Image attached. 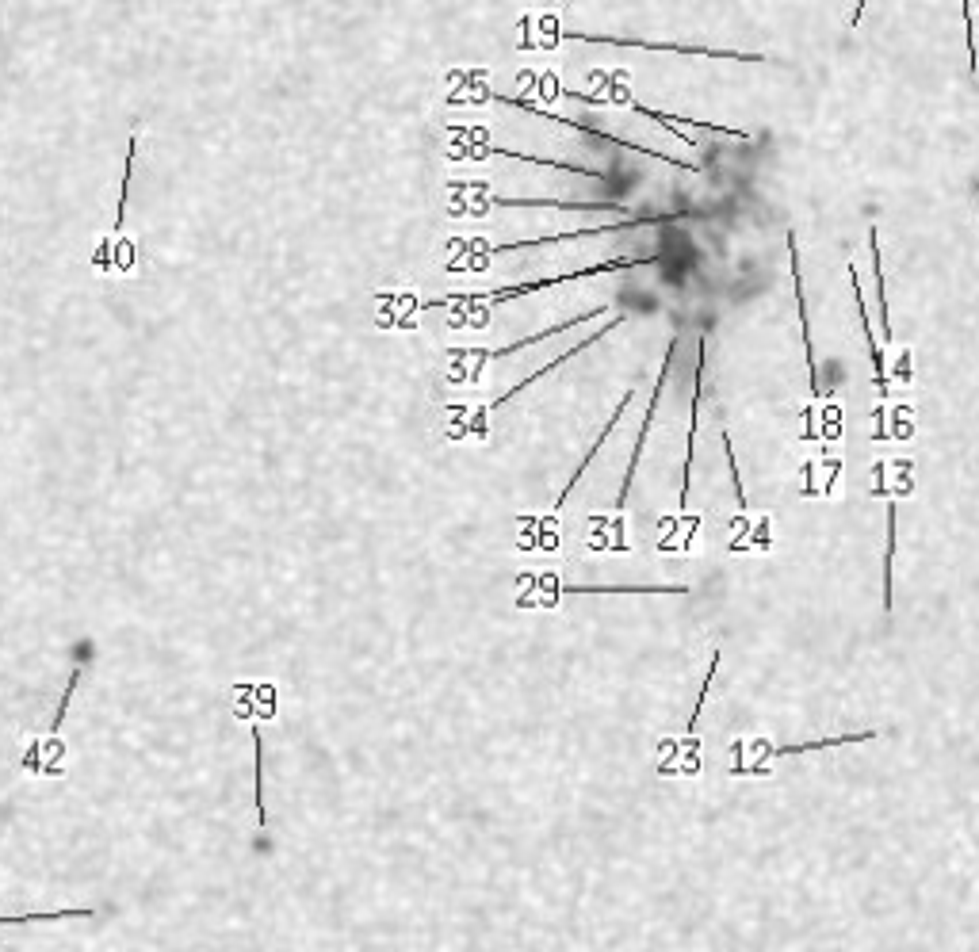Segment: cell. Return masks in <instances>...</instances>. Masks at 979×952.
<instances>
[{
  "mask_svg": "<svg viewBox=\"0 0 979 952\" xmlns=\"http://www.w3.org/2000/svg\"><path fill=\"white\" fill-rule=\"evenodd\" d=\"M643 264H658V257L605 260V264H597V268H582V272H563V276H547V280H532V283H509V287L486 291V295H452L448 303H505V299H517V295H532V291H544V287H555V283L586 280V276H605V272H620V268H643Z\"/></svg>",
  "mask_w": 979,
  "mask_h": 952,
  "instance_id": "1",
  "label": "cell"
},
{
  "mask_svg": "<svg viewBox=\"0 0 979 952\" xmlns=\"http://www.w3.org/2000/svg\"><path fill=\"white\" fill-rule=\"evenodd\" d=\"M494 100H501V104H513V108H524V111H536V115H540V119H547V123H559V127H566V130H582V134L597 138V142H609V146H620V150H628V153H647V157H658V161H670V165H677V169H689V173H697V165H689V161H674V157H666V153H654V150H647V146H639V142L616 138V134H609V130H597V127H589V123H578V119H563V115H551V111L536 108L532 100H513V96H494Z\"/></svg>",
  "mask_w": 979,
  "mask_h": 952,
  "instance_id": "2",
  "label": "cell"
},
{
  "mask_svg": "<svg viewBox=\"0 0 979 952\" xmlns=\"http://www.w3.org/2000/svg\"><path fill=\"white\" fill-rule=\"evenodd\" d=\"M566 39L582 43H609V46H639V50H666V54H700V58H731V62H769L762 54H739V50H708V46H677V43H647V39H616V35H589V31H566Z\"/></svg>",
  "mask_w": 979,
  "mask_h": 952,
  "instance_id": "3",
  "label": "cell"
},
{
  "mask_svg": "<svg viewBox=\"0 0 979 952\" xmlns=\"http://www.w3.org/2000/svg\"><path fill=\"white\" fill-rule=\"evenodd\" d=\"M88 264L100 272V276H131L138 268V241L131 234H104L96 241Z\"/></svg>",
  "mask_w": 979,
  "mask_h": 952,
  "instance_id": "4",
  "label": "cell"
},
{
  "mask_svg": "<svg viewBox=\"0 0 979 952\" xmlns=\"http://www.w3.org/2000/svg\"><path fill=\"white\" fill-rule=\"evenodd\" d=\"M674 348H677V337H670V345H666V356H662V368H658V383H654L651 406H647V417H643V429H639V436H635V448H631V459H628V471H624V486H620V498H616V509H624V505H628L631 478H635V467H639V455H643V444H647V433H651L654 410H658V398H662V387H666V375H670V364H674Z\"/></svg>",
  "mask_w": 979,
  "mask_h": 952,
  "instance_id": "5",
  "label": "cell"
},
{
  "mask_svg": "<svg viewBox=\"0 0 979 952\" xmlns=\"http://www.w3.org/2000/svg\"><path fill=\"white\" fill-rule=\"evenodd\" d=\"M96 658V643L92 639H77V647H73V666H69V677H66V689L58 696V708L50 715V735H62V723H66L69 715V700L77 693V685H81V677L88 673V662Z\"/></svg>",
  "mask_w": 979,
  "mask_h": 952,
  "instance_id": "6",
  "label": "cell"
},
{
  "mask_svg": "<svg viewBox=\"0 0 979 952\" xmlns=\"http://www.w3.org/2000/svg\"><path fill=\"white\" fill-rule=\"evenodd\" d=\"M620 322H624V314H616V318H612V322L605 325V329H597V333H593V337H582V341H578V345H574V348H566L563 356H559V360H551V364H547V368H536V371H532V375H528V379H521V383H517V387H513V390H505V394H501V398H494V402H490V410H501V406H505V402H513V398H517V394H521V390L536 387V379H544L547 371L563 368L566 360H574V356H578V352H586V348H589V345H597V341H601V337H609V333H612V329H616V325H620Z\"/></svg>",
  "mask_w": 979,
  "mask_h": 952,
  "instance_id": "7",
  "label": "cell"
},
{
  "mask_svg": "<svg viewBox=\"0 0 979 952\" xmlns=\"http://www.w3.org/2000/svg\"><path fill=\"white\" fill-rule=\"evenodd\" d=\"M788 260H792V276H796V310H800V325H804V348H807V368H811V394H819V368H815V345H811V322H807V303H804V280H800V249H796V234H788Z\"/></svg>",
  "mask_w": 979,
  "mask_h": 952,
  "instance_id": "8",
  "label": "cell"
},
{
  "mask_svg": "<svg viewBox=\"0 0 979 952\" xmlns=\"http://www.w3.org/2000/svg\"><path fill=\"white\" fill-rule=\"evenodd\" d=\"M849 283H853V299H857V318H861V329H865V341H869V356H872V375H876V390L888 394V368H884V352H880V341L872 337V322H869V306L861 299V280H857V268H849Z\"/></svg>",
  "mask_w": 979,
  "mask_h": 952,
  "instance_id": "9",
  "label": "cell"
},
{
  "mask_svg": "<svg viewBox=\"0 0 979 952\" xmlns=\"http://www.w3.org/2000/svg\"><path fill=\"white\" fill-rule=\"evenodd\" d=\"M704 337L697 345V371H693V406H689V455H685V482H681V509H689V478H693V444H697V413H700V383H704Z\"/></svg>",
  "mask_w": 979,
  "mask_h": 952,
  "instance_id": "10",
  "label": "cell"
},
{
  "mask_svg": "<svg viewBox=\"0 0 979 952\" xmlns=\"http://www.w3.org/2000/svg\"><path fill=\"white\" fill-rule=\"evenodd\" d=\"M628 406H631V390H628V394H624V398H620V406H616V413H612V417H609V425H605V429L597 433V440L589 444V452H586V459L578 463V471H574V475L566 478V490H563V494H559V501H555V509H563V505H566V498H570V490H574V486L582 482V475H586V471H589V463L597 459V452H601V444H605V440H609V436H612V429H616V421H620V417L628 413Z\"/></svg>",
  "mask_w": 979,
  "mask_h": 952,
  "instance_id": "11",
  "label": "cell"
},
{
  "mask_svg": "<svg viewBox=\"0 0 979 952\" xmlns=\"http://www.w3.org/2000/svg\"><path fill=\"white\" fill-rule=\"evenodd\" d=\"M138 134H142V123H131V134H127V157H123V188H119V203H115V226H111L108 234H123V218H127V207H131L134 161H138Z\"/></svg>",
  "mask_w": 979,
  "mask_h": 952,
  "instance_id": "12",
  "label": "cell"
},
{
  "mask_svg": "<svg viewBox=\"0 0 979 952\" xmlns=\"http://www.w3.org/2000/svg\"><path fill=\"white\" fill-rule=\"evenodd\" d=\"M869 738H876V731H857V735H830V738H815V742H800V746H773V750H765V761H773V758H796V754H815V750L846 746V742H869Z\"/></svg>",
  "mask_w": 979,
  "mask_h": 952,
  "instance_id": "13",
  "label": "cell"
},
{
  "mask_svg": "<svg viewBox=\"0 0 979 952\" xmlns=\"http://www.w3.org/2000/svg\"><path fill=\"white\" fill-rule=\"evenodd\" d=\"M609 306H597V310H589V314H578V318H566V322H559L555 329H544V333H536V337H524V341H517V345H505V348H494V352H486V360H505V356H513V352H521L524 345H540V341H551L555 333H566L570 325H582V322H593L597 314H605Z\"/></svg>",
  "mask_w": 979,
  "mask_h": 952,
  "instance_id": "14",
  "label": "cell"
},
{
  "mask_svg": "<svg viewBox=\"0 0 979 952\" xmlns=\"http://www.w3.org/2000/svg\"><path fill=\"white\" fill-rule=\"evenodd\" d=\"M490 153L509 157V161H536V165H547V169H563V173H578V176H593V180H605V173H597V169H582V165H570V161H551V157H536V153H517V150H505V146H486V150H479L475 157H490Z\"/></svg>",
  "mask_w": 979,
  "mask_h": 952,
  "instance_id": "15",
  "label": "cell"
},
{
  "mask_svg": "<svg viewBox=\"0 0 979 952\" xmlns=\"http://www.w3.org/2000/svg\"><path fill=\"white\" fill-rule=\"evenodd\" d=\"M253 800H257V830H268V811H264V738L261 727H253Z\"/></svg>",
  "mask_w": 979,
  "mask_h": 952,
  "instance_id": "16",
  "label": "cell"
},
{
  "mask_svg": "<svg viewBox=\"0 0 979 952\" xmlns=\"http://www.w3.org/2000/svg\"><path fill=\"white\" fill-rule=\"evenodd\" d=\"M62 918H96L92 907H73V910H50V914H0V930L4 926H35V922H62Z\"/></svg>",
  "mask_w": 979,
  "mask_h": 952,
  "instance_id": "17",
  "label": "cell"
},
{
  "mask_svg": "<svg viewBox=\"0 0 979 952\" xmlns=\"http://www.w3.org/2000/svg\"><path fill=\"white\" fill-rule=\"evenodd\" d=\"M869 253H872V276H876V291H880V337L892 341V325H888V291L880 280V245H876V222L869 226Z\"/></svg>",
  "mask_w": 979,
  "mask_h": 952,
  "instance_id": "18",
  "label": "cell"
},
{
  "mask_svg": "<svg viewBox=\"0 0 979 952\" xmlns=\"http://www.w3.org/2000/svg\"><path fill=\"white\" fill-rule=\"evenodd\" d=\"M892 563H895V505H888V563H884V605L892 612Z\"/></svg>",
  "mask_w": 979,
  "mask_h": 952,
  "instance_id": "19",
  "label": "cell"
},
{
  "mask_svg": "<svg viewBox=\"0 0 979 952\" xmlns=\"http://www.w3.org/2000/svg\"><path fill=\"white\" fill-rule=\"evenodd\" d=\"M723 448H727V467H731V482H735V501H739V509H750V498H746V490H742V478H739V463H735V452H731V436L723 433Z\"/></svg>",
  "mask_w": 979,
  "mask_h": 952,
  "instance_id": "20",
  "label": "cell"
},
{
  "mask_svg": "<svg viewBox=\"0 0 979 952\" xmlns=\"http://www.w3.org/2000/svg\"><path fill=\"white\" fill-rule=\"evenodd\" d=\"M964 43H968V65H972V73L979 69L976 62V39H972V4L964 0Z\"/></svg>",
  "mask_w": 979,
  "mask_h": 952,
  "instance_id": "21",
  "label": "cell"
},
{
  "mask_svg": "<svg viewBox=\"0 0 979 952\" xmlns=\"http://www.w3.org/2000/svg\"><path fill=\"white\" fill-rule=\"evenodd\" d=\"M865 4H869V0H857V12H853V27H857V23H861V16H865Z\"/></svg>",
  "mask_w": 979,
  "mask_h": 952,
  "instance_id": "22",
  "label": "cell"
}]
</instances>
